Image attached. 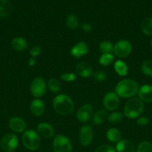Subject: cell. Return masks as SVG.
Here are the masks:
<instances>
[{"mask_svg":"<svg viewBox=\"0 0 152 152\" xmlns=\"http://www.w3.org/2000/svg\"><path fill=\"white\" fill-rule=\"evenodd\" d=\"M54 109L61 115H69L75 108L74 102L71 98L66 94H59L55 96L52 102Z\"/></svg>","mask_w":152,"mask_h":152,"instance_id":"cell-1","label":"cell"},{"mask_svg":"<svg viewBox=\"0 0 152 152\" xmlns=\"http://www.w3.org/2000/svg\"><path fill=\"white\" fill-rule=\"evenodd\" d=\"M139 91L138 84L131 79H125L117 83L115 88V93L119 96L130 98L134 96Z\"/></svg>","mask_w":152,"mask_h":152,"instance_id":"cell-2","label":"cell"},{"mask_svg":"<svg viewBox=\"0 0 152 152\" xmlns=\"http://www.w3.org/2000/svg\"><path fill=\"white\" fill-rule=\"evenodd\" d=\"M144 108L143 102L139 97L131 98L126 102L124 108V114L129 119H135L139 117Z\"/></svg>","mask_w":152,"mask_h":152,"instance_id":"cell-3","label":"cell"},{"mask_svg":"<svg viewBox=\"0 0 152 152\" xmlns=\"http://www.w3.org/2000/svg\"><path fill=\"white\" fill-rule=\"evenodd\" d=\"M22 142L27 149L35 151L40 145V138L38 134L34 131L27 130L22 134Z\"/></svg>","mask_w":152,"mask_h":152,"instance_id":"cell-4","label":"cell"},{"mask_svg":"<svg viewBox=\"0 0 152 152\" xmlns=\"http://www.w3.org/2000/svg\"><path fill=\"white\" fill-rule=\"evenodd\" d=\"M55 152H72V146L69 140L62 134H58L53 141Z\"/></svg>","mask_w":152,"mask_h":152,"instance_id":"cell-5","label":"cell"},{"mask_svg":"<svg viewBox=\"0 0 152 152\" xmlns=\"http://www.w3.org/2000/svg\"><path fill=\"white\" fill-rule=\"evenodd\" d=\"M17 145L18 137L14 134H5L0 141V147L4 152H13Z\"/></svg>","mask_w":152,"mask_h":152,"instance_id":"cell-6","label":"cell"},{"mask_svg":"<svg viewBox=\"0 0 152 152\" xmlns=\"http://www.w3.org/2000/svg\"><path fill=\"white\" fill-rule=\"evenodd\" d=\"M31 93L34 97L43 96L46 91V84L44 79L41 77H37L32 80L30 86Z\"/></svg>","mask_w":152,"mask_h":152,"instance_id":"cell-7","label":"cell"},{"mask_svg":"<svg viewBox=\"0 0 152 152\" xmlns=\"http://www.w3.org/2000/svg\"><path fill=\"white\" fill-rule=\"evenodd\" d=\"M132 50V46L128 40L122 39L116 43L113 48L115 54L120 58H125L129 56Z\"/></svg>","mask_w":152,"mask_h":152,"instance_id":"cell-8","label":"cell"},{"mask_svg":"<svg viewBox=\"0 0 152 152\" xmlns=\"http://www.w3.org/2000/svg\"><path fill=\"white\" fill-rule=\"evenodd\" d=\"M80 142L83 146H87L92 142L93 139V130L89 125H84L82 126L79 132Z\"/></svg>","mask_w":152,"mask_h":152,"instance_id":"cell-9","label":"cell"},{"mask_svg":"<svg viewBox=\"0 0 152 152\" xmlns=\"http://www.w3.org/2000/svg\"><path fill=\"white\" fill-rule=\"evenodd\" d=\"M119 104V96L115 92H108L106 94L103 99V105L108 111H113L117 108Z\"/></svg>","mask_w":152,"mask_h":152,"instance_id":"cell-10","label":"cell"},{"mask_svg":"<svg viewBox=\"0 0 152 152\" xmlns=\"http://www.w3.org/2000/svg\"><path fill=\"white\" fill-rule=\"evenodd\" d=\"M92 112H93V108H92V105L85 104L83 106L80 107L77 111L76 117L80 123H85L89 121V119L91 118Z\"/></svg>","mask_w":152,"mask_h":152,"instance_id":"cell-11","label":"cell"},{"mask_svg":"<svg viewBox=\"0 0 152 152\" xmlns=\"http://www.w3.org/2000/svg\"><path fill=\"white\" fill-rule=\"evenodd\" d=\"M75 71L77 75L83 78H89L93 74L92 67L84 62H80L77 63L75 67Z\"/></svg>","mask_w":152,"mask_h":152,"instance_id":"cell-12","label":"cell"},{"mask_svg":"<svg viewBox=\"0 0 152 152\" xmlns=\"http://www.w3.org/2000/svg\"><path fill=\"white\" fill-rule=\"evenodd\" d=\"M70 54L75 58H80L88 53V47L86 42L80 41L75 45L69 51Z\"/></svg>","mask_w":152,"mask_h":152,"instance_id":"cell-13","label":"cell"},{"mask_svg":"<svg viewBox=\"0 0 152 152\" xmlns=\"http://www.w3.org/2000/svg\"><path fill=\"white\" fill-rule=\"evenodd\" d=\"M8 126L13 132L16 133H21L24 132L26 128L25 121L19 117H13L10 118L8 122Z\"/></svg>","mask_w":152,"mask_h":152,"instance_id":"cell-14","label":"cell"},{"mask_svg":"<svg viewBox=\"0 0 152 152\" xmlns=\"http://www.w3.org/2000/svg\"><path fill=\"white\" fill-rule=\"evenodd\" d=\"M139 98L142 102H152V86L144 85L138 91Z\"/></svg>","mask_w":152,"mask_h":152,"instance_id":"cell-15","label":"cell"},{"mask_svg":"<svg viewBox=\"0 0 152 152\" xmlns=\"http://www.w3.org/2000/svg\"><path fill=\"white\" fill-rule=\"evenodd\" d=\"M37 133L45 138H51L54 135L53 127L48 123H41L37 126Z\"/></svg>","mask_w":152,"mask_h":152,"instance_id":"cell-16","label":"cell"},{"mask_svg":"<svg viewBox=\"0 0 152 152\" xmlns=\"http://www.w3.org/2000/svg\"><path fill=\"white\" fill-rule=\"evenodd\" d=\"M31 114L35 117H40L44 114L45 105L42 100L39 99H35L32 100L30 106Z\"/></svg>","mask_w":152,"mask_h":152,"instance_id":"cell-17","label":"cell"},{"mask_svg":"<svg viewBox=\"0 0 152 152\" xmlns=\"http://www.w3.org/2000/svg\"><path fill=\"white\" fill-rule=\"evenodd\" d=\"M116 152H135L136 147L134 144L128 140H122L116 144Z\"/></svg>","mask_w":152,"mask_h":152,"instance_id":"cell-18","label":"cell"},{"mask_svg":"<svg viewBox=\"0 0 152 152\" xmlns=\"http://www.w3.org/2000/svg\"><path fill=\"white\" fill-rule=\"evenodd\" d=\"M11 46L16 51H22L27 48L28 43L22 37H15L12 39Z\"/></svg>","mask_w":152,"mask_h":152,"instance_id":"cell-19","label":"cell"},{"mask_svg":"<svg viewBox=\"0 0 152 152\" xmlns=\"http://www.w3.org/2000/svg\"><path fill=\"white\" fill-rule=\"evenodd\" d=\"M106 137L110 142H118L121 140L122 134H121L120 131L116 128H110L106 132Z\"/></svg>","mask_w":152,"mask_h":152,"instance_id":"cell-20","label":"cell"},{"mask_svg":"<svg viewBox=\"0 0 152 152\" xmlns=\"http://www.w3.org/2000/svg\"><path fill=\"white\" fill-rule=\"evenodd\" d=\"M107 117H108L107 111L104 109H101L95 112L92 117V123L95 126L101 125L107 120Z\"/></svg>","mask_w":152,"mask_h":152,"instance_id":"cell-21","label":"cell"},{"mask_svg":"<svg viewBox=\"0 0 152 152\" xmlns=\"http://www.w3.org/2000/svg\"><path fill=\"white\" fill-rule=\"evenodd\" d=\"M11 11V4L9 0H0V17H6Z\"/></svg>","mask_w":152,"mask_h":152,"instance_id":"cell-22","label":"cell"},{"mask_svg":"<svg viewBox=\"0 0 152 152\" xmlns=\"http://www.w3.org/2000/svg\"><path fill=\"white\" fill-rule=\"evenodd\" d=\"M114 70L116 74L121 77H125L128 74V66L125 62L122 60H117L115 62Z\"/></svg>","mask_w":152,"mask_h":152,"instance_id":"cell-23","label":"cell"},{"mask_svg":"<svg viewBox=\"0 0 152 152\" xmlns=\"http://www.w3.org/2000/svg\"><path fill=\"white\" fill-rule=\"evenodd\" d=\"M141 31L147 36H152V18L145 19L141 23Z\"/></svg>","mask_w":152,"mask_h":152,"instance_id":"cell-24","label":"cell"},{"mask_svg":"<svg viewBox=\"0 0 152 152\" xmlns=\"http://www.w3.org/2000/svg\"><path fill=\"white\" fill-rule=\"evenodd\" d=\"M141 71L145 75L152 77V60L151 59H146L142 63Z\"/></svg>","mask_w":152,"mask_h":152,"instance_id":"cell-25","label":"cell"},{"mask_svg":"<svg viewBox=\"0 0 152 152\" xmlns=\"http://www.w3.org/2000/svg\"><path fill=\"white\" fill-rule=\"evenodd\" d=\"M66 25L69 29L74 30L75 28H77L79 25L78 19H77V16L74 14H69L68 15V16L66 17Z\"/></svg>","mask_w":152,"mask_h":152,"instance_id":"cell-26","label":"cell"},{"mask_svg":"<svg viewBox=\"0 0 152 152\" xmlns=\"http://www.w3.org/2000/svg\"><path fill=\"white\" fill-rule=\"evenodd\" d=\"M113 48L114 46L109 41H103L99 45V50L102 53H111Z\"/></svg>","mask_w":152,"mask_h":152,"instance_id":"cell-27","label":"cell"},{"mask_svg":"<svg viewBox=\"0 0 152 152\" xmlns=\"http://www.w3.org/2000/svg\"><path fill=\"white\" fill-rule=\"evenodd\" d=\"M48 88L53 93H58L61 90V85L58 80L55 78H52L48 82Z\"/></svg>","mask_w":152,"mask_h":152,"instance_id":"cell-28","label":"cell"},{"mask_svg":"<svg viewBox=\"0 0 152 152\" xmlns=\"http://www.w3.org/2000/svg\"><path fill=\"white\" fill-rule=\"evenodd\" d=\"M114 56L112 53H103L98 59V62L100 65H103V66H107V65H110L112 62H113Z\"/></svg>","mask_w":152,"mask_h":152,"instance_id":"cell-29","label":"cell"},{"mask_svg":"<svg viewBox=\"0 0 152 152\" xmlns=\"http://www.w3.org/2000/svg\"><path fill=\"white\" fill-rule=\"evenodd\" d=\"M123 119V114L119 111H114L110 114L107 117V120L110 123L112 124H116V123H119L121 120Z\"/></svg>","mask_w":152,"mask_h":152,"instance_id":"cell-30","label":"cell"},{"mask_svg":"<svg viewBox=\"0 0 152 152\" xmlns=\"http://www.w3.org/2000/svg\"><path fill=\"white\" fill-rule=\"evenodd\" d=\"M137 152H152V144L148 141L140 142L137 147Z\"/></svg>","mask_w":152,"mask_h":152,"instance_id":"cell-31","label":"cell"},{"mask_svg":"<svg viewBox=\"0 0 152 152\" xmlns=\"http://www.w3.org/2000/svg\"><path fill=\"white\" fill-rule=\"evenodd\" d=\"M95 152H116V151L111 145H101L95 149Z\"/></svg>","mask_w":152,"mask_h":152,"instance_id":"cell-32","label":"cell"},{"mask_svg":"<svg viewBox=\"0 0 152 152\" xmlns=\"http://www.w3.org/2000/svg\"><path fill=\"white\" fill-rule=\"evenodd\" d=\"M75 74L73 73H65V74H61V79L63 81L65 82H72L75 80Z\"/></svg>","mask_w":152,"mask_h":152,"instance_id":"cell-33","label":"cell"},{"mask_svg":"<svg viewBox=\"0 0 152 152\" xmlns=\"http://www.w3.org/2000/svg\"><path fill=\"white\" fill-rule=\"evenodd\" d=\"M93 75L95 80H97V81L98 82H103L106 79L105 73L102 71H96L94 73Z\"/></svg>","mask_w":152,"mask_h":152,"instance_id":"cell-34","label":"cell"},{"mask_svg":"<svg viewBox=\"0 0 152 152\" xmlns=\"http://www.w3.org/2000/svg\"><path fill=\"white\" fill-rule=\"evenodd\" d=\"M41 51H42L41 48L38 45H36V46H34V47L30 50V54H31V57L35 58L36 56H39V55L41 53Z\"/></svg>","mask_w":152,"mask_h":152,"instance_id":"cell-35","label":"cell"},{"mask_svg":"<svg viewBox=\"0 0 152 152\" xmlns=\"http://www.w3.org/2000/svg\"><path fill=\"white\" fill-rule=\"evenodd\" d=\"M137 123L140 126H145L149 123V119L146 117H140L137 119Z\"/></svg>","mask_w":152,"mask_h":152,"instance_id":"cell-36","label":"cell"},{"mask_svg":"<svg viewBox=\"0 0 152 152\" xmlns=\"http://www.w3.org/2000/svg\"><path fill=\"white\" fill-rule=\"evenodd\" d=\"M80 28H81V29L83 30V31H85V32H89V31H91V30H92V26H91L90 24L86 23V22L82 24Z\"/></svg>","mask_w":152,"mask_h":152,"instance_id":"cell-37","label":"cell"},{"mask_svg":"<svg viewBox=\"0 0 152 152\" xmlns=\"http://www.w3.org/2000/svg\"><path fill=\"white\" fill-rule=\"evenodd\" d=\"M35 63H36L35 58H32V57L30 58L29 60H28V65H29L31 67H32L35 65Z\"/></svg>","mask_w":152,"mask_h":152,"instance_id":"cell-38","label":"cell"},{"mask_svg":"<svg viewBox=\"0 0 152 152\" xmlns=\"http://www.w3.org/2000/svg\"><path fill=\"white\" fill-rule=\"evenodd\" d=\"M151 48H152V39H151Z\"/></svg>","mask_w":152,"mask_h":152,"instance_id":"cell-39","label":"cell"}]
</instances>
